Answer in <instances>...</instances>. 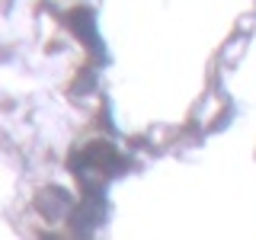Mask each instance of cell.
<instances>
[{"instance_id": "obj_1", "label": "cell", "mask_w": 256, "mask_h": 240, "mask_svg": "<svg viewBox=\"0 0 256 240\" xmlns=\"http://www.w3.org/2000/svg\"><path fill=\"white\" fill-rule=\"evenodd\" d=\"M68 22L80 38H86V45H96V20H93L90 10H74L68 16Z\"/></svg>"}, {"instance_id": "obj_2", "label": "cell", "mask_w": 256, "mask_h": 240, "mask_svg": "<svg viewBox=\"0 0 256 240\" xmlns=\"http://www.w3.org/2000/svg\"><path fill=\"white\" fill-rule=\"evenodd\" d=\"M38 212L48 214V218H54V214H61V212H68V205H70V198L64 196L61 189H52V192H42L38 196Z\"/></svg>"}]
</instances>
